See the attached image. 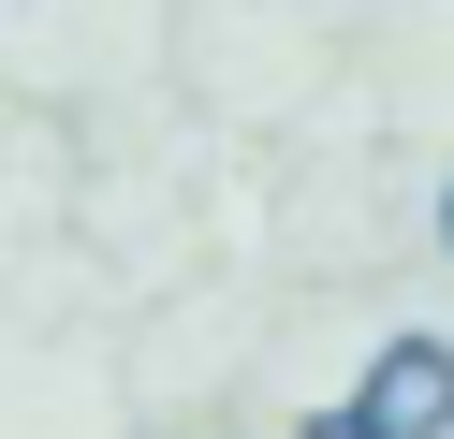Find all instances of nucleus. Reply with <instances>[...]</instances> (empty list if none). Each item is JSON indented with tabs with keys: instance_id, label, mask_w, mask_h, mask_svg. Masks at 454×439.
I'll list each match as a JSON object with an SVG mask.
<instances>
[{
	"instance_id": "f257e3e1",
	"label": "nucleus",
	"mask_w": 454,
	"mask_h": 439,
	"mask_svg": "<svg viewBox=\"0 0 454 439\" xmlns=\"http://www.w3.org/2000/svg\"><path fill=\"white\" fill-rule=\"evenodd\" d=\"M308 439H454V351H440V337H381L366 380H352Z\"/></svg>"
},
{
	"instance_id": "f03ea898",
	"label": "nucleus",
	"mask_w": 454,
	"mask_h": 439,
	"mask_svg": "<svg viewBox=\"0 0 454 439\" xmlns=\"http://www.w3.org/2000/svg\"><path fill=\"white\" fill-rule=\"evenodd\" d=\"M440 249H454V191H440Z\"/></svg>"
}]
</instances>
